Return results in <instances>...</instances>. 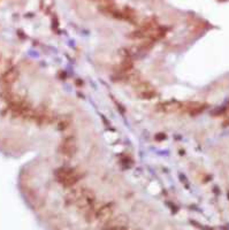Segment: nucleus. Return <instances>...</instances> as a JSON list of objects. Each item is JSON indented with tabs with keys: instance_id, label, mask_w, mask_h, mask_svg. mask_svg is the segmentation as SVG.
I'll use <instances>...</instances> for the list:
<instances>
[{
	"instance_id": "f257e3e1",
	"label": "nucleus",
	"mask_w": 229,
	"mask_h": 230,
	"mask_svg": "<svg viewBox=\"0 0 229 230\" xmlns=\"http://www.w3.org/2000/svg\"><path fill=\"white\" fill-rule=\"evenodd\" d=\"M56 180L65 185H73L78 181V173L74 168H60L55 173Z\"/></svg>"
}]
</instances>
